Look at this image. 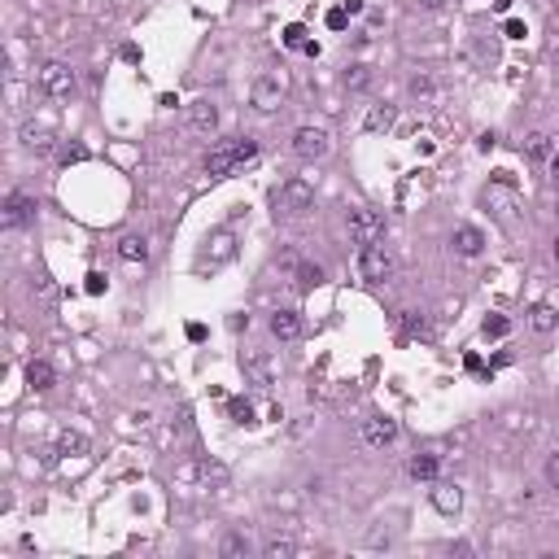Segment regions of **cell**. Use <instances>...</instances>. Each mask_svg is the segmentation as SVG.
I'll return each instance as SVG.
<instances>
[{
	"label": "cell",
	"instance_id": "6da1fadb",
	"mask_svg": "<svg viewBox=\"0 0 559 559\" xmlns=\"http://www.w3.org/2000/svg\"><path fill=\"white\" fill-rule=\"evenodd\" d=\"M258 158V140L249 136H232V140H219L210 153H206V175L210 180H223V175H232L236 166L254 162Z\"/></svg>",
	"mask_w": 559,
	"mask_h": 559
},
{
	"label": "cell",
	"instance_id": "7a4b0ae2",
	"mask_svg": "<svg viewBox=\"0 0 559 559\" xmlns=\"http://www.w3.org/2000/svg\"><path fill=\"white\" fill-rule=\"evenodd\" d=\"M359 276L367 280V284H380V280H389L394 276V254H389L385 245H363L359 249Z\"/></svg>",
	"mask_w": 559,
	"mask_h": 559
},
{
	"label": "cell",
	"instance_id": "3957f363",
	"mask_svg": "<svg viewBox=\"0 0 559 559\" xmlns=\"http://www.w3.org/2000/svg\"><path fill=\"white\" fill-rule=\"evenodd\" d=\"M385 236V214L380 210H354L350 214V241L354 245H376Z\"/></svg>",
	"mask_w": 559,
	"mask_h": 559
},
{
	"label": "cell",
	"instance_id": "277c9868",
	"mask_svg": "<svg viewBox=\"0 0 559 559\" xmlns=\"http://www.w3.org/2000/svg\"><path fill=\"white\" fill-rule=\"evenodd\" d=\"M180 481H201V485H210V490H223V485L232 481V472L223 468L219 459H197V463H188V468H180Z\"/></svg>",
	"mask_w": 559,
	"mask_h": 559
},
{
	"label": "cell",
	"instance_id": "5b68a950",
	"mask_svg": "<svg viewBox=\"0 0 559 559\" xmlns=\"http://www.w3.org/2000/svg\"><path fill=\"white\" fill-rule=\"evenodd\" d=\"M276 206H280L284 214H306V210L315 206V188L306 184V180H289V184H280Z\"/></svg>",
	"mask_w": 559,
	"mask_h": 559
},
{
	"label": "cell",
	"instance_id": "8992f818",
	"mask_svg": "<svg viewBox=\"0 0 559 559\" xmlns=\"http://www.w3.org/2000/svg\"><path fill=\"white\" fill-rule=\"evenodd\" d=\"M40 88L49 92V97H70V92H75V70H70L66 62H44L40 66Z\"/></svg>",
	"mask_w": 559,
	"mask_h": 559
},
{
	"label": "cell",
	"instance_id": "52a82bcc",
	"mask_svg": "<svg viewBox=\"0 0 559 559\" xmlns=\"http://www.w3.org/2000/svg\"><path fill=\"white\" fill-rule=\"evenodd\" d=\"M293 153H297V158H306V162L324 158V153H328V132H324V127H297V132H293Z\"/></svg>",
	"mask_w": 559,
	"mask_h": 559
},
{
	"label": "cell",
	"instance_id": "ba28073f",
	"mask_svg": "<svg viewBox=\"0 0 559 559\" xmlns=\"http://www.w3.org/2000/svg\"><path fill=\"white\" fill-rule=\"evenodd\" d=\"M363 442L372 450H385L398 442V420H389V415H372V420H363Z\"/></svg>",
	"mask_w": 559,
	"mask_h": 559
},
{
	"label": "cell",
	"instance_id": "9c48e42d",
	"mask_svg": "<svg viewBox=\"0 0 559 559\" xmlns=\"http://www.w3.org/2000/svg\"><path fill=\"white\" fill-rule=\"evenodd\" d=\"M31 219H35V197H27V193H9V201H5V214H0V223H5L9 232H18V228H27Z\"/></svg>",
	"mask_w": 559,
	"mask_h": 559
},
{
	"label": "cell",
	"instance_id": "30bf717a",
	"mask_svg": "<svg viewBox=\"0 0 559 559\" xmlns=\"http://www.w3.org/2000/svg\"><path fill=\"white\" fill-rule=\"evenodd\" d=\"M249 105H254V110H263V114L280 110V105H284V83H280V79H258L254 92H249Z\"/></svg>",
	"mask_w": 559,
	"mask_h": 559
},
{
	"label": "cell",
	"instance_id": "8fae6325",
	"mask_svg": "<svg viewBox=\"0 0 559 559\" xmlns=\"http://www.w3.org/2000/svg\"><path fill=\"white\" fill-rule=\"evenodd\" d=\"M236 258V236L228 228H219V232H210L206 236V263L210 267H223V263H232Z\"/></svg>",
	"mask_w": 559,
	"mask_h": 559
},
{
	"label": "cell",
	"instance_id": "7c38bea8",
	"mask_svg": "<svg viewBox=\"0 0 559 559\" xmlns=\"http://www.w3.org/2000/svg\"><path fill=\"white\" fill-rule=\"evenodd\" d=\"M428 498H433V507L442 511V516H459V507H463V490H459V485H450V481H433Z\"/></svg>",
	"mask_w": 559,
	"mask_h": 559
},
{
	"label": "cell",
	"instance_id": "4fadbf2b",
	"mask_svg": "<svg viewBox=\"0 0 559 559\" xmlns=\"http://www.w3.org/2000/svg\"><path fill=\"white\" fill-rule=\"evenodd\" d=\"M188 127L201 132V136H210L214 127H219V110H214L210 101H193V105H188Z\"/></svg>",
	"mask_w": 559,
	"mask_h": 559
},
{
	"label": "cell",
	"instance_id": "5bb4252c",
	"mask_svg": "<svg viewBox=\"0 0 559 559\" xmlns=\"http://www.w3.org/2000/svg\"><path fill=\"white\" fill-rule=\"evenodd\" d=\"M450 245H455V254H463V258H477L481 249H485V236H481V228H455V236H450Z\"/></svg>",
	"mask_w": 559,
	"mask_h": 559
},
{
	"label": "cell",
	"instance_id": "9a60e30c",
	"mask_svg": "<svg viewBox=\"0 0 559 559\" xmlns=\"http://www.w3.org/2000/svg\"><path fill=\"white\" fill-rule=\"evenodd\" d=\"M27 385L35 389V394H49V389L57 385V372L44 359H35V363H27Z\"/></svg>",
	"mask_w": 559,
	"mask_h": 559
},
{
	"label": "cell",
	"instance_id": "2e32d148",
	"mask_svg": "<svg viewBox=\"0 0 559 559\" xmlns=\"http://www.w3.org/2000/svg\"><path fill=\"white\" fill-rule=\"evenodd\" d=\"M271 332H276L280 341L302 337V319H297V311H276V315H271Z\"/></svg>",
	"mask_w": 559,
	"mask_h": 559
},
{
	"label": "cell",
	"instance_id": "e0dca14e",
	"mask_svg": "<svg viewBox=\"0 0 559 559\" xmlns=\"http://www.w3.org/2000/svg\"><path fill=\"white\" fill-rule=\"evenodd\" d=\"M118 258H123V263H145L149 258V241L145 236H123V241H118Z\"/></svg>",
	"mask_w": 559,
	"mask_h": 559
},
{
	"label": "cell",
	"instance_id": "ac0fdd59",
	"mask_svg": "<svg viewBox=\"0 0 559 559\" xmlns=\"http://www.w3.org/2000/svg\"><path fill=\"white\" fill-rule=\"evenodd\" d=\"M88 437L83 433H75V428H62V433H57V455H88Z\"/></svg>",
	"mask_w": 559,
	"mask_h": 559
},
{
	"label": "cell",
	"instance_id": "d6986e66",
	"mask_svg": "<svg viewBox=\"0 0 559 559\" xmlns=\"http://www.w3.org/2000/svg\"><path fill=\"white\" fill-rule=\"evenodd\" d=\"M22 145H27L31 153H53V136L44 132V127L27 123V127H22Z\"/></svg>",
	"mask_w": 559,
	"mask_h": 559
},
{
	"label": "cell",
	"instance_id": "ffe728a7",
	"mask_svg": "<svg viewBox=\"0 0 559 559\" xmlns=\"http://www.w3.org/2000/svg\"><path fill=\"white\" fill-rule=\"evenodd\" d=\"M363 127L367 132H389V127H394V105H372L367 118H363Z\"/></svg>",
	"mask_w": 559,
	"mask_h": 559
},
{
	"label": "cell",
	"instance_id": "44dd1931",
	"mask_svg": "<svg viewBox=\"0 0 559 559\" xmlns=\"http://www.w3.org/2000/svg\"><path fill=\"white\" fill-rule=\"evenodd\" d=\"M529 324H533V332H551V328L559 324V315H555V306H551V302H542V306H533V311H529Z\"/></svg>",
	"mask_w": 559,
	"mask_h": 559
},
{
	"label": "cell",
	"instance_id": "7402d4cb",
	"mask_svg": "<svg viewBox=\"0 0 559 559\" xmlns=\"http://www.w3.org/2000/svg\"><path fill=\"white\" fill-rule=\"evenodd\" d=\"M411 477L415 481H437V455H411Z\"/></svg>",
	"mask_w": 559,
	"mask_h": 559
},
{
	"label": "cell",
	"instance_id": "603a6c76",
	"mask_svg": "<svg viewBox=\"0 0 559 559\" xmlns=\"http://www.w3.org/2000/svg\"><path fill=\"white\" fill-rule=\"evenodd\" d=\"M341 83H346L350 92H363L367 83H372V66H350L346 75H341Z\"/></svg>",
	"mask_w": 559,
	"mask_h": 559
},
{
	"label": "cell",
	"instance_id": "cb8c5ba5",
	"mask_svg": "<svg viewBox=\"0 0 559 559\" xmlns=\"http://www.w3.org/2000/svg\"><path fill=\"white\" fill-rule=\"evenodd\" d=\"M481 332H485L490 341H498V337H507V332H511V319H507V315H490V319L481 324Z\"/></svg>",
	"mask_w": 559,
	"mask_h": 559
},
{
	"label": "cell",
	"instance_id": "d4e9b609",
	"mask_svg": "<svg viewBox=\"0 0 559 559\" xmlns=\"http://www.w3.org/2000/svg\"><path fill=\"white\" fill-rule=\"evenodd\" d=\"M280 40L289 44V49H306V44H311V40H306V27H302V22H289V27L280 31Z\"/></svg>",
	"mask_w": 559,
	"mask_h": 559
},
{
	"label": "cell",
	"instance_id": "484cf974",
	"mask_svg": "<svg viewBox=\"0 0 559 559\" xmlns=\"http://www.w3.org/2000/svg\"><path fill=\"white\" fill-rule=\"evenodd\" d=\"M297 284H302V289H315V284H324V271L311 267V263H302V267H297Z\"/></svg>",
	"mask_w": 559,
	"mask_h": 559
},
{
	"label": "cell",
	"instance_id": "4316f807",
	"mask_svg": "<svg viewBox=\"0 0 559 559\" xmlns=\"http://www.w3.org/2000/svg\"><path fill=\"white\" fill-rule=\"evenodd\" d=\"M263 555H267V559H293V555H297V546H293L289 538H284V542L276 538V542H267V551H263Z\"/></svg>",
	"mask_w": 559,
	"mask_h": 559
},
{
	"label": "cell",
	"instance_id": "83f0119b",
	"mask_svg": "<svg viewBox=\"0 0 559 559\" xmlns=\"http://www.w3.org/2000/svg\"><path fill=\"white\" fill-rule=\"evenodd\" d=\"M228 411H232V420H236V424H254V407H249L245 398H232V402H228Z\"/></svg>",
	"mask_w": 559,
	"mask_h": 559
},
{
	"label": "cell",
	"instance_id": "f1b7e54d",
	"mask_svg": "<svg viewBox=\"0 0 559 559\" xmlns=\"http://www.w3.org/2000/svg\"><path fill=\"white\" fill-rule=\"evenodd\" d=\"M223 555H249V538H245V533H232V538H223Z\"/></svg>",
	"mask_w": 559,
	"mask_h": 559
},
{
	"label": "cell",
	"instance_id": "f546056e",
	"mask_svg": "<svg viewBox=\"0 0 559 559\" xmlns=\"http://www.w3.org/2000/svg\"><path fill=\"white\" fill-rule=\"evenodd\" d=\"M324 22H328V31H346V27H350L346 5H341V9H328V14H324Z\"/></svg>",
	"mask_w": 559,
	"mask_h": 559
},
{
	"label": "cell",
	"instance_id": "4dcf8cb0",
	"mask_svg": "<svg viewBox=\"0 0 559 559\" xmlns=\"http://www.w3.org/2000/svg\"><path fill=\"white\" fill-rule=\"evenodd\" d=\"M83 289H88L92 297H101L105 289H110V280H105V276H101V271H88V280H83Z\"/></svg>",
	"mask_w": 559,
	"mask_h": 559
},
{
	"label": "cell",
	"instance_id": "1f68e13d",
	"mask_svg": "<svg viewBox=\"0 0 559 559\" xmlns=\"http://www.w3.org/2000/svg\"><path fill=\"white\" fill-rule=\"evenodd\" d=\"M503 35H507V40H525V35H529V27H525L520 18H507V22H503Z\"/></svg>",
	"mask_w": 559,
	"mask_h": 559
},
{
	"label": "cell",
	"instance_id": "d6a6232c",
	"mask_svg": "<svg viewBox=\"0 0 559 559\" xmlns=\"http://www.w3.org/2000/svg\"><path fill=\"white\" fill-rule=\"evenodd\" d=\"M525 149H529V158H546V136L533 132V136L525 140Z\"/></svg>",
	"mask_w": 559,
	"mask_h": 559
},
{
	"label": "cell",
	"instance_id": "836d02e7",
	"mask_svg": "<svg viewBox=\"0 0 559 559\" xmlns=\"http://www.w3.org/2000/svg\"><path fill=\"white\" fill-rule=\"evenodd\" d=\"M546 481H551L555 490H559V450H555L551 459H546Z\"/></svg>",
	"mask_w": 559,
	"mask_h": 559
},
{
	"label": "cell",
	"instance_id": "e575fe53",
	"mask_svg": "<svg viewBox=\"0 0 559 559\" xmlns=\"http://www.w3.org/2000/svg\"><path fill=\"white\" fill-rule=\"evenodd\" d=\"M88 158V149H79V145H70V149H62V162L70 166V162H83Z\"/></svg>",
	"mask_w": 559,
	"mask_h": 559
},
{
	"label": "cell",
	"instance_id": "d590c367",
	"mask_svg": "<svg viewBox=\"0 0 559 559\" xmlns=\"http://www.w3.org/2000/svg\"><path fill=\"white\" fill-rule=\"evenodd\" d=\"M411 92H415L420 101H428V97H433V83H428V79H415V83H411Z\"/></svg>",
	"mask_w": 559,
	"mask_h": 559
},
{
	"label": "cell",
	"instance_id": "8d00e7d4",
	"mask_svg": "<svg viewBox=\"0 0 559 559\" xmlns=\"http://www.w3.org/2000/svg\"><path fill=\"white\" fill-rule=\"evenodd\" d=\"M463 367H468L472 376H481L485 372V363H481V354H468V359H463Z\"/></svg>",
	"mask_w": 559,
	"mask_h": 559
},
{
	"label": "cell",
	"instance_id": "74e56055",
	"mask_svg": "<svg viewBox=\"0 0 559 559\" xmlns=\"http://www.w3.org/2000/svg\"><path fill=\"white\" fill-rule=\"evenodd\" d=\"M123 62H140V49H136V44H123Z\"/></svg>",
	"mask_w": 559,
	"mask_h": 559
},
{
	"label": "cell",
	"instance_id": "f35d334b",
	"mask_svg": "<svg viewBox=\"0 0 559 559\" xmlns=\"http://www.w3.org/2000/svg\"><path fill=\"white\" fill-rule=\"evenodd\" d=\"M158 105H162V110H175V105H180V97H171V92H162V97H158Z\"/></svg>",
	"mask_w": 559,
	"mask_h": 559
},
{
	"label": "cell",
	"instance_id": "ab89813d",
	"mask_svg": "<svg viewBox=\"0 0 559 559\" xmlns=\"http://www.w3.org/2000/svg\"><path fill=\"white\" fill-rule=\"evenodd\" d=\"M188 341H206V328H201V324H188Z\"/></svg>",
	"mask_w": 559,
	"mask_h": 559
},
{
	"label": "cell",
	"instance_id": "60d3db41",
	"mask_svg": "<svg viewBox=\"0 0 559 559\" xmlns=\"http://www.w3.org/2000/svg\"><path fill=\"white\" fill-rule=\"evenodd\" d=\"M346 5V14H363V0H341Z\"/></svg>",
	"mask_w": 559,
	"mask_h": 559
},
{
	"label": "cell",
	"instance_id": "b9f144b4",
	"mask_svg": "<svg viewBox=\"0 0 559 559\" xmlns=\"http://www.w3.org/2000/svg\"><path fill=\"white\" fill-rule=\"evenodd\" d=\"M511 9V0H494V14H507Z\"/></svg>",
	"mask_w": 559,
	"mask_h": 559
},
{
	"label": "cell",
	"instance_id": "7bdbcfd3",
	"mask_svg": "<svg viewBox=\"0 0 559 559\" xmlns=\"http://www.w3.org/2000/svg\"><path fill=\"white\" fill-rule=\"evenodd\" d=\"M420 5H424V9H442L446 0H420Z\"/></svg>",
	"mask_w": 559,
	"mask_h": 559
},
{
	"label": "cell",
	"instance_id": "ee69618b",
	"mask_svg": "<svg viewBox=\"0 0 559 559\" xmlns=\"http://www.w3.org/2000/svg\"><path fill=\"white\" fill-rule=\"evenodd\" d=\"M551 175H555V184H559V158H555V162H551Z\"/></svg>",
	"mask_w": 559,
	"mask_h": 559
},
{
	"label": "cell",
	"instance_id": "f6af8a7d",
	"mask_svg": "<svg viewBox=\"0 0 559 559\" xmlns=\"http://www.w3.org/2000/svg\"><path fill=\"white\" fill-rule=\"evenodd\" d=\"M555 258H559V236H555Z\"/></svg>",
	"mask_w": 559,
	"mask_h": 559
}]
</instances>
